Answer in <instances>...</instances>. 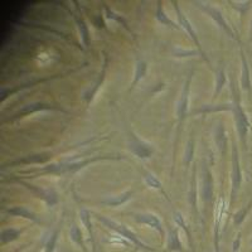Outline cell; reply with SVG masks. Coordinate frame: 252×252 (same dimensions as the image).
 I'll use <instances>...</instances> for the list:
<instances>
[{"label":"cell","instance_id":"obj_1","mask_svg":"<svg viewBox=\"0 0 252 252\" xmlns=\"http://www.w3.org/2000/svg\"><path fill=\"white\" fill-rule=\"evenodd\" d=\"M97 220H101L103 224L106 227H109L110 229H112V231H115V232L118 233V235H120L121 237L126 238L127 241H130L131 244H134L135 246L140 247V249H145V250H152L150 247L146 246L144 242H141L140 240H139V237L136 235H135L134 232H131L127 227H125L124 224H120L118 223V222H115V220H110V218L105 217V216H97Z\"/></svg>","mask_w":252,"mask_h":252},{"label":"cell","instance_id":"obj_2","mask_svg":"<svg viewBox=\"0 0 252 252\" xmlns=\"http://www.w3.org/2000/svg\"><path fill=\"white\" fill-rule=\"evenodd\" d=\"M235 90V87H233ZM233 112H235V120H236V127H237L238 136H240L241 141L246 145V138L247 132L250 129V121L247 119L246 114L242 110V106L240 103V97H238V92L235 90V101H233Z\"/></svg>","mask_w":252,"mask_h":252},{"label":"cell","instance_id":"obj_3","mask_svg":"<svg viewBox=\"0 0 252 252\" xmlns=\"http://www.w3.org/2000/svg\"><path fill=\"white\" fill-rule=\"evenodd\" d=\"M129 148L130 150H131L132 154L136 155V157L140 158V159H148V158L152 157V154L154 153V148H153L152 144L141 140V139L138 138L134 132H130Z\"/></svg>","mask_w":252,"mask_h":252},{"label":"cell","instance_id":"obj_4","mask_svg":"<svg viewBox=\"0 0 252 252\" xmlns=\"http://www.w3.org/2000/svg\"><path fill=\"white\" fill-rule=\"evenodd\" d=\"M197 4H198V6H199V8L203 10V12H206L209 17L215 19V22L217 23V26L220 27L222 31L226 32L228 37L235 38V34H233V32L231 31V28H229L228 23H227L226 19H224L223 14H222V13H220L217 8H215V6H212V5H208V4H204V3H197Z\"/></svg>","mask_w":252,"mask_h":252},{"label":"cell","instance_id":"obj_5","mask_svg":"<svg viewBox=\"0 0 252 252\" xmlns=\"http://www.w3.org/2000/svg\"><path fill=\"white\" fill-rule=\"evenodd\" d=\"M174 8H175V12H177V15H178V20H179V24L182 26V28H184L187 31V33H188V35L190 38H192V40L194 42L195 47L198 48V51H199V53L202 55V57L204 58V60L208 62V58L206 57V55H204L203 49H202V46L201 43H199V40H198V37H197V33H195V31L193 29L192 24L189 23V20L187 19L186 15H184V13L182 12L181 9H179V6H178L177 1H174Z\"/></svg>","mask_w":252,"mask_h":252},{"label":"cell","instance_id":"obj_6","mask_svg":"<svg viewBox=\"0 0 252 252\" xmlns=\"http://www.w3.org/2000/svg\"><path fill=\"white\" fill-rule=\"evenodd\" d=\"M189 90H190V77L187 78L186 83H184L183 91H182V94H181V97H179V101H178L177 118H178V124H179V125L183 123V120L186 119L187 114H188Z\"/></svg>","mask_w":252,"mask_h":252},{"label":"cell","instance_id":"obj_7","mask_svg":"<svg viewBox=\"0 0 252 252\" xmlns=\"http://www.w3.org/2000/svg\"><path fill=\"white\" fill-rule=\"evenodd\" d=\"M242 183V173L240 168V160H238L237 148H233V166H232V192L231 197L235 198Z\"/></svg>","mask_w":252,"mask_h":252},{"label":"cell","instance_id":"obj_8","mask_svg":"<svg viewBox=\"0 0 252 252\" xmlns=\"http://www.w3.org/2000/svg\"><path fill=\"white\" fill-rule=\"evenodd\" d=\"M135 220H136L138 223L153 227V228L157 229L160 235H164L163 224H161V222L159 220V218L155 215H153V213H140V215H136L135 216Z\"/></svg>","mask_w":252,"mask_h":252},{"label":"cell","instance_id":"obj_9","mask_svg":"<svg viewBox=\"0 0 252 252\" xmlns=\"http://www.w3.org/2000/svg\"><path fill=\"white\" fill-rule=\"evenodd\" d=\"M22 184H24V186H26L29 190H32V192L34 193L37 197L44 199L48 206H55V204L57 203V201H58L57 194H56L53 190H44V189L37 188V187H34V186H29V184H26V183H22Z\"/></svg>","mask_w":252,"mask_h":252},{"label":"cell","instance_id":"obj_10","mask_svg":"<svg viewBox=\"0 0 252 252\" xmlns=\"http://www.w3.org/2000/svg\"><path fill=\"white\" fill-rule=\"evenodd\" d=\"M202 197L204 203H208L213 197V178L208 169L204 170L203 183H202Z\"/></svg>","mask_w":252,"mask_h":252},{"label":"cell","instance_id":"obj_11","mask_svg":"<svg viewBox=\"0 0 252 252\" xmlns=\"http://www.w3.org/2000/svg\"><path fill=\"white\" fill-rule=\"evenodd\" d=\"M42 110H60V109L51 106V105H46V103H32V105H27V106H24V109L20 110V111L15 115L14 119L23 118V116H26V115L33 114V112H37V111H42Z\"/></svg>","mask_w":252,"mask_h":252},{"label":"cell","instance_id":"obj_12","mask_svg":"<svg viewBox=\"0 0 252 252\" xmlns=\"http://www.w3.org/2000/svg\"><path fill=\"white\" fill-rule=\"evenodd\" d=\"M166 251L168 252H175L182 251V242L179 240V233H178V228H173L168 236V242H166Z\"/></svg>","mask_w":252,"mask_h":252},{"label":"cell","instance_id":"obj_13","mask_svg":"<svg viewBox=\"0 0 252 252\" xmlns=\"http://www.w3.org/2000/svg\"><path fill=\"white\" fill-rule=\"evenodd\" d=\"M241 58H242V75H241V85L246 91L251 92V80H250V69L247 64V60L245 53L241 51Z\"/></svg>","mask_w":252,"mask_h":252},{"label":"cell","instance_id":"obj_14","mask_svg":"<svg viewBox=\"0 0 252 252\" xmlns=\"http://www.w3.org/2000/svg\"><path fill=\"white\" fill-rule=\"evenodd\" d=\"M215 139L220 152V153L226 152L227 136H226V130H224L223 124H218L217 129H216V132H215Z\"/></svg>","mask_w":252,"mask_h":252},{"label":"cell","instance_id":"obj_15","mask_svg":"<svg viewBox=\"0 0 252 252\" xmlns=\"http://www.w3.org/2000/svg\"><path fill=\"white\" fill-rule=\"evenodd\" d=\"M8 213L9 215L17 216V217H23L27 218V220H37V217H35L34 213L32 212V211H29L28 208H26V207H14V208L9 209Z\"/></svg>","mask_w":252,"mask_h":252},{"label":"cell","instance_id":"obj_16","mask_svg":"<svg viewBox=\"0 0 252 252\" xmlns=\"http://www.w3.org/2000/svg\"><path fill=\"white\" fill-rule=\"evenodd\" d=\"M189 204L197 213V181H195V169L193 172L192 182H190V188H189Z\"/></svg>","mask_w":252,"mask_h":252},{"label":"cell","instance_id":"obj_17","mask_svg":"<svg viewBox=\"0 0 252 252\" xmlns=\"http://www.w3.org/2000/svg\"><path fill=\"white\" fill-rule=\"evenodd\" d=\"M20 235L19 229L15 228H6L4 229L1 235H0V241L1 244H8V242H12V241H15Z\"/></svg>","mask_w":252,"mask_h":252},{"label":"cell","instance_id":"obj_18","mask_svg":"<svg viewBox=\"0 0 252 252\" xmlns=\"http://www.w3.org/2000/svg\"><path fill=\"white\" fill-rule=\"evenodd\" d=\"M157 19L160 22L163 26H168V27H172V28H178L177 26H175L174 23H173L172 20L168 18V15L165 14V12H164V9H163V4L159 1L158 3V8H157Z\"/></svg>","mask_w":252,"mask_h":252},{"label":"cell","instance_id":"obj_19","mask_svg":"<svg viewBox=\"0 0 252 252\" xmlns=\"http://www.w3.org/2000/svg\"><path fill=\"white\" fill-rule=\"evenodd\" d=\"M146 68H148V67H146L145 61H138L136 66H135V77L134 82H132V86H135L139 81L143 80L144 76L146 75Z\"/></svg>","mask_w":252,"mask_h":252},{"label":"cell","instance_id":"obj_20","mask_svg":"<svg viewBox=\"0 0 252 252\" xmlns=\"http://www.w3.org/2000/svg\"><path fill=\"white\" fill-rule=\"evenodd\" d=\"M224 83H226V73L223 68H220L216 75V90H215V98L218 97L220 92L223 89Z\"/></svg>","mask_w":252,"mask_h":252},{"label":"cell","instance_id":"obj_21","mask_svg":"<svg viewBox=\"0 0 252 252\" xmlns=\"http://www.w3.org/2000/svg\"><path fill=\"white\" fill-rule=\"evenodd\" d=\"M49 159V154L43 155H32V157L24 158V159H19V160L14 161L13 164H19V163H44Z\"/></svg>","mask_w":252,"mask_h":252},{"label":"cell","instance_id":"obj_22","mask_svg":"<svg viewBox=\"0 0 252 252\" xmlns=\"http://www.w3.org/2000/svg\"><path fill=\"white\" fill-rule=\"evenodd\" d=\"M69 235H71V240L73 241L75 244H77L78 246H81L83 250H85V251H86V249H85V245H83V241H82V232H81V229L78 228L76 224H73V226L71 227Z\"/></svg>","mask_w":252,"mask_h":252},{"label":"cell","instance_id":"obj_23","mask_svg":"<svg viewBox=\"0 0 252 252\" xmlns=\"http://www.w3.org/2000/svg\"><path fill=\"white\" fill-rule=\"evenodd\" d=\"M132 192H125L123 193L121 195H118V197L112 198V199H109V201H106L105 203L107 204V206H120V204H124L126 201H129L130 197H131Z\"/></svg>","mask_w":252,"mask_h":252},{"label":"cell","instance_id":"obj_24","mask_svg":"<svg viewBox=\"0 0 252 252\" xmlns=\"http://www.w3.org/2000/svg\"><path fill=\"white\" fill-rule=\"evenodd\" d=\"M77 24H78V29H80L81 38H82L83 44H85L86 47H89V44H90V33H89V29H87L86 23H85L82 19H77Z\"/></svg>","mask_w":252,"mask_h":252},{"label":"cell","instance_id":"obj_25","mask_svg":"<svg viewBox=\"0 0 252 252\" xmlns=\"http://www.w3.org/2000/svg\"><path fill=\"white\" fill-rule=\"evenodd\" d=\"M222 212H223V203H220L217 208V215H216V252L220 250V245H218V237H220V217H222Z\"/></svg>","mask_w":252,"mask_h":252},{"label":"cell","instance_id":"obj_26","mask_svg":"<svg viewBox=\"0 0 252 252\" xmlns=\"http://www.w3.org/2000/svg\"><path fill=\"white\" fill-rule=\"evenodd\" d=\"M81 216V220H82V223L85 224V227L87 228V231H89L90 236H91V240L92 242H94V232H92V224H91V217H90V213L89 211H86V209H82L80 213Z\"/></svg>","mask_w":252,"mask_h":252},{"label":"cell","instance_id":"obj_27","mask_svg":"<svg viewBox=\"0 0 252 252\" xmlns=\"http://www.w3.org/2000/svg\"><path fill=\"white\" fill-rule=\"evenodd\" d=\"M144 181H145V183L148 184V186L152 187V188L158 189V190H161V189H163V186H161V183L159 182V179H158L155 175L150 174V173H145Z\"/></svg>","mask_w":252,"mask_h":252},{"label":"cell","instance_id":"obj_28","mask_svg":"<svg viewBox=\"0 0 252 252\" xmlns=\"http://www.w3.org/2000/svg\"><path fill=\"white\" fill-rule=\"evenodd\" d=\"M174 220L177 222V224L179 227H182V228L184 229V232L187 233V236H188V240L189 242L192 244V237H190V232H189L188 227H187V223H186V220H184L183 215H181L179 212H175L174 213Z\"/></svg>","mask_w":252,"mask_h":252},{"label":"cell","instance_id":"obj_29","mask_svg":"<svg viewBox=\"0 0 252 252\" xmlns=\"http://www.w3.org/2000/svg\"><path fill=\"white\" fill-rule=\"evenodd\" d=\"M105 71H106V58H105V64H103L102 73H101V75H100V78H98V81H97V82H96V85H94V86L92 91L90 92L89 94H87V101H89V102L92 100V98H94V94H96V91H97V90H98L100 85H101V83H102L103 78H105Z\"/></svg>","mask_w":252,"mask_h":252},{"label":"cell","instance_id":"obj_30","mask_svg":"<svg viewBox=\"0 0 252 252\" xmlns=\"http://www.w3.org/2000/svg\"><path fill=\"white\" fill-rule=\"evenodd\" d=\"M251 206H252V203H250L249 206L246 207V208L241 209V211H238V212L236 213V215H235V224H236V226H240V224L244 222L245 218H246L247 212H249V209H250V207H251Z\"/></svg>","mask_w":252,"mask_h":252},{"label":"cell","instance_id":"obj_31","mask_svg":"<svg viewBox=\"0 0 252 252\" xmlns=\"http://www.w3.org/2000/svg\"><path fill=\"white\" fill-rule=\"evenodd\" d=\"M57 237H58V232H53V235L49 237L48 242L46 245V249H44V252H53L55 251V247H56V242H57Z\"/></svg>","mask_w":252,"mask_h":252},{"label":"cell","instance_id":"obj_32","mask_svg":"<svg viewBox=\"0 0 252 252\" xmlns=\"http://www.w3.org/2000/svg\"><path fill=\"white\" fill-rule=\"evenodd\" d=\"M193 152H194V146H193V141L189 140L188 145H187V150H186V163L187 165L190 164L193 159Z\"/></svg>","mask_w":252,"mask_h":252},{"label":"cell","instance_id":"obj_33","mask_svg":"<svg viewBox=\"0 0 252 252\" xmlns=\"http://www.w3.org/2000/svg\"><path fill=\"white\" fill-rule=\"evenodd\" d=\"M240 245H241V235L238 233L236 240L233 241V252H238V249H240Z\"/></svg>","mask_w":252,"mask_h":252},{"label":"cell","instance_id":"obj_34","mask_svg":"<svg viewBox=\"0 0 252 252\" xmlns=\"http://www.w3.org/2000/svg\"><path fill=\"white\" fill-rule=\"evenodd\" d=\"M251 33H252V23H251Z\"/></svg>","mask_w":252,"mask_h":252}]
</instances>
